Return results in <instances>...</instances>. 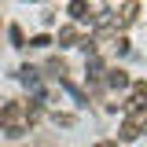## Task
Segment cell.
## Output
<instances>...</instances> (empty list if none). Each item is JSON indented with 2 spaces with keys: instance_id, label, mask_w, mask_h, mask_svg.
<instances>
[{
  "instance_id": "obj_1",
  "label": "cell",
  "mask_w": 147,
  "mask_h": 147,
  "mask_svg": "<svg viewBox=\"0 0 147 147\" xmlns=\"http://www.w3.org/2000/svg\"><path fill=\"white\" fill-rule=\"evenodd\" d=\"M70 18H77V22H92L88 0H70Z\"/></svg>"
},
{
  "instance_id": "obj_2",
  "label": "cell",
  "mask_w": 147,
  "mask_h": 147,
  "mask_svg": "<svg viewBox=\"0 0 147 147\" xmlns=\"http://www.w3.org/2000/svg\"><path fill=\"white\" fill-rule=\"evenodd\" d=\"M118 136H121L125 144H132V140L140 136V121H136V118H125V121H121V132H118Z\"/></svg>"
},
{
  "instance_id": "obj_3",
  "label": "cell",
  "mask_w": 147,
  "mask_h": 147,
  "mask_svg": "<svg viewBox=\"0 0 147 147\" xmlns=\"http://www.w3.org/2000/svg\"><path fill=\"white\" fill-rule=\"evenodd\" d=\"M107 85L110 88H129V74L125 70H110L107 74Z\"/></svg>"
},
{
  "instance_id": "obj_4",
  "label": "cell",
  "mask_w": 147,
  "mask_h": 147,
  "mask_svg": "<svg viewBox=\"0 0 147 147\" xmlns=\"http://www.w3.org/2000/svg\"><path fill=\"white\" fill-rule=\"evenodd\" d=\"M136 15H140V7H136V4H121V15H118V22H121V26H129V22H136Z\"/></svg>"
},
{
  "instance_id": "obj_5",
  "label": "cell",
  "mask_w": 147,
  "mask_h": 147,
  "mask_svg": "<svg viewBox=\"0 0 147 147\" xmlns=\"http://www.w3.org/2000/svg\"><path fill=\"white\" fill-rule=\"evenodd\" d=\"M18 81L30 85V88H37V70H33V66H22V70H18Z\"/></svg>"
},
{
  "instance_id": "obj_6",
  "label": "cell",
  "mask_w": 147,
  "mask_h": 147,
  "mask_svg": "<svg viewBox=\"0 0 147 147\" xmlns=\"http://www.w3.org/2000/svg\"><path fill=\"white\" fill-rule=\"evenodd\" d=\"M59 40H63V44L70 48L74 40H77V30H74V26H63V30H59Z\"/></svg>"
},
{
  "instance_id": "obj_7",
  "label": "cell",
  "mask_w": 147,
  "mask_h": 147,
  "mask_svg": "<svg viewBox=\"0 0 147 147\" xmlns=\"http://www.w3.org/2000/svg\"><path fill=\"white\" fill-rule=\"evenodd\" d=\"M11 40H15V48H22V30L18 26H11Z\"/></svg>"
},
{
  "instance_id": "obj_8",
  "label": "cell",
  "mask_w": 147,
  "mask_h": 147,
  "mask_svg": "<svg viewBox=\"0 0 147 147\" xmlns=\"http://www.w3.org/2000/svg\"><path fill=\"white\" fill-rule=\"evenodd\" d=\"M96 147H118V144H110V140H99V144H96Z\"/></svg>"
}]
</instances>
